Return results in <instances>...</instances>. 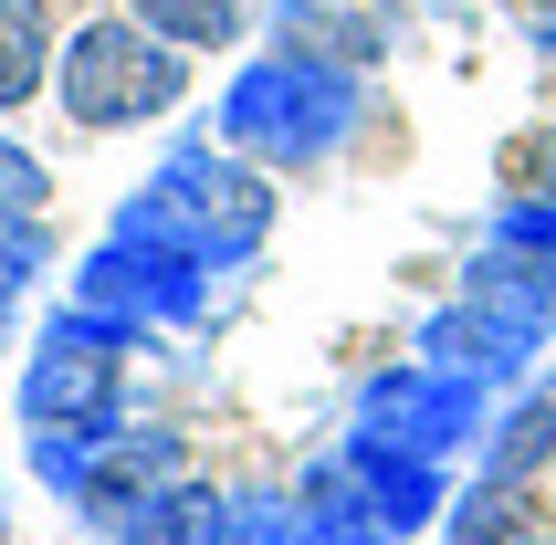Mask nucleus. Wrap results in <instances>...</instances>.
Wrapping results in <instances>:
<instances>
[{
	"label": "nucleus",
	"mask_w": 556,
	"mask_h": 545,
	"mask_svg": "<svg viewBox=\"0 0 556 545\" xmlns=\"http://www.w3.org/2000/svg\"><path fill=\"white\" fill-rule=\"evenodd\" d=\"M357 116H368V74H357V63H326V53H294V42L252 53L242 74L220 85V148H242L252 168H274V179L326 168V157L357 137Z\"/></svg>",
	"instance_id": "f257e3e1"
},
{
	"label": "nucleus",
	"mask_w": 556,
	"mask_h": 545,
	"mask_svg": "<svg viewBox=\"0 0 556 545\" xmlns=\"http://www.w3.org/2000/svg\"><path fill=\"white\" fill-rule=\"evenodd\" d=\"M116 231H148V242L189 252V263L231 272V263H252L274 242V168H252L220 137H179L157 157V179L116 200Z\"/></svg>",
	"instance_id": "f03ea898"
},
{
	"label": "nucleus",
	"mask_w": 556,
	"mask_h": 545,
	"mask_svg": "<svg viewBox=\"0 0 556 545\" xmlns=\"http://www.w3.org/2000/svg\"><path fill=\"white\" fill-rule=\"evenodd\" d=\"M294 493H305L315 545H409L420 524H441V504H452L441 461L378 452V441H357V430H346L337 452H315Z\"/></svg>",
	"instance_id": "7ed1b4c3"
},
{
	"label": "nucleus",
	"mask_w": 556,
	"mask_h": 545,
	"mask_svg": "<svg viewBox=\"0 0 556 545\" xmlns=\"http://www.w3.org/2000/svg\"><path fill=\"white\" fill-rule=\"evenodd\" d=\"M137 346H148V326L94 315V304L63 294L42 315V335H31V367H22V430H116Z\"/></svg>",
	"instance_id": "20e7f679"
},
{
	"label": "nucleus",
	"mask_w": 556,
	"mask_h": 545,
	"mask_svg": "<svg viewBox=\"0 0 556 545\" xmlns=\"http://www.w3.org/2000/svg\"><path fill=\"white\" fill-rule=\"evenodd\" d=\"M53 94L94 137L157 126V116H179V94H189V53L148 22H85V31H63V53H53Z\"/></svg>",
	"instance_id": "39448f33"
},
{
	"label": "nucleus",
	"mask_w": 556,
	"mask_h": 545,
	"mask_svg": "<svg viewBox=\"0 0 556 545\" xmlns=\"http://www.w3.org/2000/svg\"><path fill=\"white\" fill-rule=\"evenodd\" d=\"M483 420H494V389L472 378V367H378V378H357V441H378V452H409V461H452L483 441Z\"/></svg>",
	"instance_id": "423d86ee"
},
{
	"label": "nucleus",
	"mask_w": 556,
	"mask_h": 545,
	"mask_svg": "<svg viewBox=\"0 0 556 545\" xmlns=\"http://www.w3.org/2000/svg\"><path fill=\"white\" fill-rule=\"evenodd\" d=\"M211 283H220L211 263H189V252L148 242V231H116V220H105V242L74 263V304L126 315V326H148V335L200 326V315H211Z\"/></svg>",
	"instance_id": "0eeeda50"
},
{
	"label": "nucleus",
	"mask_w": 556,
	"mask_h": 545,
	"mask_svg": "<svg viewBox=\"0 0 556 545\" xmlns=\"http://www.w3.org/2000/svg\"><path fill=\"white\" fill-rule=\"evenodd\" d=\"M420 357H431V367H472L483 389H515V378H535L546 335H526L515 315H494V304L452 294V304H431V315H420Z\"/></svg>",
	"instance_id": "6e6552de"
},
{
	"label": "nucleus",
	"mask_w": 556,
	"mask_h": 545,
	"mask_svg": "<svg viewBox=\"0 0 556 545\" xmlns=\"http://www.w3.org/2000/svg\"><path fill=\"white\" fill-rule=\"evenodd\" d=\"M546 461H556V367H535V378H515V398H504L494 420H483L472 472H494V483H535Z\"/></svg>",
	"instance_id": "1a4fd4ad"
},
{
	"label": "nucleus",
	"mask_w": 556,
	"mask_h": 545,
	"mask_svg": "<svg viewBox=\"0 0 556 545\" xmlns=\"http://www.w3.org/2000/svg\"><path fill=\"white\" fill-rule=\"evenodd\" d=\"M168 472H189V461H179V430H126L116 420V441H105V461H94V483H85L74 515H85L94 535H116V524L137 515V493H157Z\"/></svg>",
	"instance_id": "9d476101"
},
{
	"label": "nucleus",
	"mask_w": 556,
	"mask_h": 545,
	"mask_svg": "<svg viewBox=\"0 0 556 545\" xmlns=\"http://www.w3.org/2000/svg\"><path fill=\"white\" fill-rule=\"evenodd\" d=\"M472 304H494V315H515L526 335H546L556 346V252H515V242H483L463 272Z\"/></svg>",
	"instance_id": "9b49d317"
},
{
	"label": "nucleus",
	"mask_w": 556,
	"mask_h": 545,
	"mask_svg": "<svg viewBox=\"0 0 556 545\" xmlns=\"http://www.w3.org/2000/svg\"><path fill=\"white\" fill-rule=\"evenodd\" d=\"M274 31L294 42V53L357 63V74L389 53V22H378V0H274Z\"/></svg>",
	"instance_id": "f8f14e48"
},
{
	"label": "nucleus",
	"mask_w": 556,
	"mask_h": 545,
	"mask_svg": "<svg viewBox=\"0 0 556 545\" xmlns=\"http://www.w3.org/2000/svg\"><path fill=\"white\" fill-rule=\"evenodd\" d=\"M220 504H231V493H211L200 472H168L157 493H137V515L105 545H220Z\"/></svg>",
	"instance_id": "ddd939ff"
},
{
	"label": "nucleus",
	"mask_w": 556,
	"mask_h": 545,
	"mask_svg": "<svg viewBox=\"0 0 556 545\" xmlns=\"http://www.w3.org/2000/svg\"><path fill=\"white\" fill-rule=\"evenodd\" d=\"M42 74H53V11L42 0H0V116L31 105Z\"/></svg>",
	"instance_id": "4468645a"
},
{
	"label": "nucleus",
	"mask_w": 556,
	"mask_h": 545,
	"mask_svg": "<svg viewBox=\"0 0 556 545\" xmlns=\"http://www.w3.org/2000/svg\"><path fill=\"white\" fill-rule=\"evenodd\" d=\"M220 545H315L305 524V493H283V483H252L220 504Z\"/></svg>",
	"instance_id": "2eb2a0df"
},
{
	"label": "nucleus",
	"mask_w": 556,
	"mask_h": 545,
	"mask_svg": "<svg viewBox=\"0 0 556 545\" xmlns=\"http://www.w3.org/2000/svg\"><path fill=\"white\" fill-rule=\"evenodd\" d=\"M137 22L168 31L179 53H220V42H242V31H252V0H137Z\"/></svg>",
	"instance_id": "dca6fc26"
},
{
	"label": "nucleus",
	"mask_w": 556,
	"mask_h": 545,
	"mask_svg": "<svg viewBox=\"0 0 556 545\" xmlns=\"http://www.w3.org/2000/svg\"><path fill=\"white\" fill-rule=\"evenodd\" d=\"M105 441H116V430H31V483L74 515L85 483H94V461H105Z\"/></svg>",
	"instance_id": "f3484780"
},
{
	"label": "nucleus",
	"mask_w": 556,
	"mask_h": 545,
	"mask_svg": "<svg viewBox=\"0 0 556 545\" xmlns=\"http://www.w3.org/2000/svg\"><path fill=\"white\" fill-rule=\"evenodd\" d=\"M42 263H53V231L0 211V346H11V326H22V294L42 283Z\"/></svg>",
	"instance_id": "a211bd4d"
},
{
	"label": "nucleus",
	"mask_w": 556,
	"mask_h": 545,
	"mask_svg": "<svg viewBox=\"0 0 556 545\" xmlns=\"http://www.w3.org/2000/svg\"><path fill=\"white\" fill-rule=\"evenodd\" d=\"M483 242H515V252H556V189H526V200H494Z\"/></svg>",
	"instance_id": "6ab92c4d"
},
{
	"label": "nucleus",
	"mask_w": 556,
	"mask_h": 545,
	"mask_svg": "<svg viewBox=\"0 0 556 545\" xmlns=\"http://www.w3.org/2000/svg\"><path fill=\"white\" fill-rule=\"evenodd\" d=\"M0 211H11V220H42V211H53V168H42L31 148H11V137H0Z\"/></svg>",
	"instance_id": "aec40b11"
},
{
	"label": "nucleus",
	"mask_w": 556,
	"mask_h": 545,
	"mask_svg": "<svg viewBox=\"0 0 556 545\" xmlns=\"http://www.w3.org/2000/svg\"><path fill=\"white\" fill-rule=\"evenodd\" d=\"M494 545H556V524H546V515H535V504H526V515L504 524V535H494Z\"/></svg>",
	"instance_id": "412c9836"
},
{
	"label": "nucleus",
	"mask_w": 556,
	"mask_h": 545,
	"mask_svg": "<svg viewBox=\"0 0 556 545\" xmlns=\"http://www.w3.org/2000/svg\"><path fill=\"white\" fill-rule=\"evenodd\" d=\"M535 53L556 63V0H546V11H535Z\"/></svg>",
	"instance_id": "4be33fe9"
},
{
	"label": "nucleus",
	"mask_w": 556,
	"mask_h": 545,
	"mask_svg": "<svg viewBox=\"0 0 556 545\" xmlns=\"http://www.w3.org/2000/svg\"><path fill=\"white\" fill-rule=\"evenodd\" d=\"M535 189H556V137H546V148H535Z\"/></svg>",
	"instance_id": "5701e85b"
},
{
	"label": "nucleus",
	"mask_w": 556,
	"mask_h": 545,
	"mask_svg": "<svg viewBox=\"0 0 556 545\" xmlns=\"http://www.w3.org/2000/svg\"><path fill=\"white\" fill-rule=\"evenodd\" d=\"M0 545H11V504H0Z\"/></svg>",
	"instance_id": "b1692460"
},
{
	"label": "nucleus",
	"mask_w": 556,
	"mask_h": 545,
	"mask_svg": "<svg viewBox=\"0 0 556 545\" xmlns=\"http://www.w3.org/2000/svg\"><path fill=\"white\" fill-rule=\"evenodd\" d=\"M378 11H400V0H378Z\"/></svg>",
	"instance_id": "393cba45"
},
{
	"label": "nucleus",
	"mask_w": 556,
	"mask_h": 545,
	"mask_svg": "<svg viewBox=\"0 0 556 545\" xmlns=\"http://www.w3.org/2000/svg\"><path fill=\"white\" fill-rule=\"evenodd\" d=\"M535 11H546V0H535Z\"/></svg>",
	"instance_id": "a878e982"
}]
</instances>
